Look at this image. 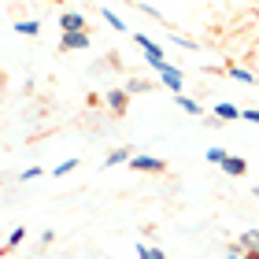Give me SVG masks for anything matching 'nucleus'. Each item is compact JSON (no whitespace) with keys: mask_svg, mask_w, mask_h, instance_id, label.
I'll return each mask as SVG.
<instances>
[{"mask_svg":"<svg viewBox=\"0 0 259 259\" xmlns=\"http://www.w3.org/2000/svg\"><path fill=\"white\" fill-rule=\"evenodd\" d=\"M207 159L211 163H222V159H226V148H207Z\"/></svg>","mask_w":259,"mask_h":259,"instance_id":"nucleus-19","label":"nucleus"},{"mask_svg":"<svg viewBox=\"0 0 259 259\" xmlns=\"http://www.w3.org/2000/svg\"><path fill=\"white\" fill-rule=\"evenodd\" d=\"M241 119H244V122H259V111L248 108V111H241Z\"/></svg>","mask_w":259,"mask_h":259,"instance_id":"nucleus-21","label":"nucleus"},{"mask_svg":"<svg viewBox=\"0 0 259 259\" xmlns=\"http://www.w3.org/2000/svg\"><path fill=\"white\" fill-rule=\"evenodd\" d=\"M230 259H244V248H237V244H233V248H230Z\"/></svg>","mask_w":259,"mask_h":259,"instance_id":"nucleus-22","label":"nucleus"},{"mask_svg":"<svg viewBox=\"0 0 259 259\" xmlns=\"http://www.w3.org/2000/svg\"><path fill=\"white\" fill-rule=\"evenodd\" d=\"M215 119H219V122L241 119V108H233V104H226V100H222V104H215Z\"/></svg>","mask_w":259,"mask_h":259,"instance_id":"nucleus-8","label":"nucleus"},{"mask_svg":"<svg viewBox=\"0 0 259 259\" xmlns=\"http://www.w3.org/2000/svg\"><path fill=\"white\" fill-rule=\"evenodd\" d=\"M108 108H111L115 119H122L126 108H130V93L126 89H108Z\"/></svg>","mask_w":259,"mask_h":259,"instance_id":"nucleus-5","label":"nucleus"},{"mask_svg":"<svg viewBox=\"0 0 259 259\" xmlns=\"http://www.w3.org/2000/svg\"><path fill=\"white\" fill-rule=\"evenodd\" d=\"M244 259H259V252H244Z\"/></svg>","mask_w":259,"mask_h":259,"instance_id":"nucleus-23","label":"nucleus"},{"mask_svg":"<svg viewBox=\"0 0 259 259\" xmlns=\"http://www.w3.org/2000/svg\"><path fill=\"white\" fill-rule=\"evenodd\" d=\"M152 70H156V74L163 78V85H167L170 93H182V85H185V78H182V70H178V67H170L167 60H163V63H152Z\"/></svg>","mask_w":259,"mask_h":259,"instance_id":"nucleus-1","label":"nucleus"},{"mask_svg":"<svg viewBox=\"0 0 259 259\" xmlns=\"http://www.w3.org/2000/svg\"><path fill=\"white\" fill-rule=\"evenodd\" d=\"M241 244H244V252H259V230H248L241 237Z\"/></svg>","mask_w":259,"mask_h":259,"instance_id":"nucleus-15","label":"nucleus"},{"mask_svg":"<svg viewBox=\"0 0 259 259\" xmlns=\"http://www.w3.org/2000/svg\"><path fill=\"white\" fill-rule=\"evenodd\" d=\"M37 174H41V167H26V170L19 174V182H33V178H37Z\"/></svg>","mask_w":259,"mask_h":259,"instance_id":"nucleus-20","label":"nucleus"},{"mask_svg":"<svg viewBox=\"0 0 259 259\" xmlns=\"http://www.w3.org/2000/svg\"><path fill=\"white\" fill-rule=\"evenodd\" d=\"M60 49H63V52H74V49H89V33H63Z\"/></svg>","mask_w":259,"mask_h":259,"instance_id":"nucleus-7","label":"nucleus"},{"mask_svg":"<svg viewBox=\"0 0 259 259\" xmlns=\"http://www.w3.org/2000/svg\"><path fill=\"white\" fill-rule=\"evenodd\" d=\"M222 74H230L237 81H252V85H255V74H248V70H241V67H222Z\"/></svg>","mask_w":259,"mask_h":259,"instance_id":"nucleus-13","label":"nucleus"},{"mask_svg":"<svg viewBox=\"0 0 259 259\" xmlns=\"http://www.w3.org/2000/svg\"><path fill=\"white\" fill-rule=\"evenodd\" d=\"M130 167L141 174H167V159L159 156H130Z\"/></svg>","mask_w":259,"mask_h":259,"instance_id":"nucleus-2","label":"nucleus"},{"mask_svg":"<svg viewBox=\"0 0 259 259\" xmlns=\"http://www.w3.org/2000/svg\"><path fill=\"white\" fill-rule=\"evenodd\" d=\"M78 167V159H63L60 163V167H56V174H60V178H63V174H70V170H74Z\"/></svg>","mask_w":259,"mask_h":259,"instance_id":"nucleus-18","label":"nucleus"},{"mask_svg":"<svg viewBox=\"0 0 259 259\" xmlns=\"http://www.w3.org/2000/svg\"><path fill=\"white\" fill-rule=\"evenodd\" d=\"M15 30H19V33H37V30H41V22H37V19H26V22H19Z\"/></svg>","mask_w":259,"mask_h":259,"instance_id":"nucleus-17","label":"nucleus"},{"mask_svg":"<svg viewBox=\"0 0 259 259\" xmlns=\"http://www.w3.org/2000/svg\"><path fill=\"white\" fill-rule=\"evenodd\" d=\"M56 4H63V0H56Z\"/></svg>","mask_w":259,"mask_h":259,"instance_id":"nucleus-25","label":"nucleus"},{"mask_svg":"<svg viewBox=\"0 0 259 259\" xmlns=\"http://www.w3.org/2000/svg\"><path fill=\"white\" fill-rule=\"evenodd\" d=\"M0 81H4V70H0Z\"/></svg>","mask_w":259,"mask_h":259,"instance_id":"nucleus-24","label":"nucleus"},{"mask_svg":"<svg viewBox=\"0 0 259 259\" xmlns=\"http://www.w3.org/2000/svg\"><path fill=\"white\" fill-rule=\"evenodd\" d=\"M60 26H63L67 33H89L85 15H81V11H63V15H60Z\"/></svg>","mask_w":259,"mask_h":259,"instance_id":"nucleus-4","label":"nucleus"},{"mask_svg":"<svg viewBox=\"0 0 259 259\" xmlns=\"http://www.w3.org/2000/svg\"><path fill=\"white\" fill-rule=\"evenodd\" d=\"M104 19H108V22H111V26L119 30V33H126V22H122L119 15H115V11H108V8H104Z\"/></svg>","mask_w":259,"mask_h":259,"instance_id":"nucleus-16","label":"nucleus"},{"mask_svg":"<svg viewBox=\"0 0 259 259\" xmlns=\"http://www.w3.org/2000/svg\"><path fill=\"white\" fill-rule=\"evenodd\" d=\"M219 167H222V170H226V174H230V178H244V174H248V163H244L241 156H226V159H222V163H219Z\"/></svg>","mask_w":259,"mask_h":259,"instance_id":"nucleus-6","label":"nucleus"},{"mask_svg":"<svg viewBox=\"0 0 259 259\" xmlns=\"http://www.w3.org/2000/svg\"><path fill=\"white\" fill-rule=\"evenodd\" d=\"M22 241H26V226H15V230L8 233V244H4V252H8V248H19ZM4 252H0V255H4Z\"/></svg>","mask_w":259,"mask_h":259,"instance_id":"nucleus-9","label":"nucleus"},{"mask_svg":"<svg viewBox=\"0 0 259 259\" xmlns=\"http://www.w3.org/2000/svg\"><path fill=\"white\" fill-rule=\"evenodd\" d=\"M134 41H137V49L148 56V67H152V63H163V60H167V52H163V49H159V45L152 41V37H145V33H134Z\"/></svg>","mask_w":259,"mask_h":259,"instance_id":"nucleus-3","label":"nucleus"},{"mask_svg":"<svg viewBox=\"0 0 259 259\" xmlns=\"http://www.w3.org/2000/svg\"><path fill=\"white\" fill-rule=\"evenodd\" d=\"M137 259H167V255H163V248H148V244L137 241Z\"/></svg>","mask_w":259,"mask_h":259,"instance_id":"nucleus-12","label":"nucleus"},{"mask_svg":"<svg viewBox=\"0 0 259 259\" xmlns=\"http://www.w3.org/2000/svg\"><path fill=\"white\" fill-rule=\"evenodd\" d=\"M174 100H178V108H182V111H189V115H204V108H200L196 100H189V97H182V93H174Z\"/></svg>","mask_w":259,"mask_h":259,"instance_id":"nucleus-10","label":"nucleus"},{"mask_svg":"<svg viewBox=\"0 0 259 259\" xmlns=\"http://www.w3.org/2000/svg\"><path fill=\"white\" fill-rule=\"evenodd\" d=\"M126 93H130V97H134V93H152V81H148V78H134V81L126 85Z\"/></svg>","mask_w":259,"mask_h":259,"instance_id":"nucleus-14","label":"nucleus"},{"mask_svg":"<svg viewBox=\"0 0 259 259\" xmlns=\"http://www.w3.org/2000/svg\"><path fill=\"white\" fill-rule=\"evenodd\" d=\"M119 163H130V148H119V152H111V156L104 159V170H108V167H119Z\"/></svg>","mask_w":259,"mask_h":259,"instance_id":"nucleus-11","label":"nucleus"}]
</instances>
